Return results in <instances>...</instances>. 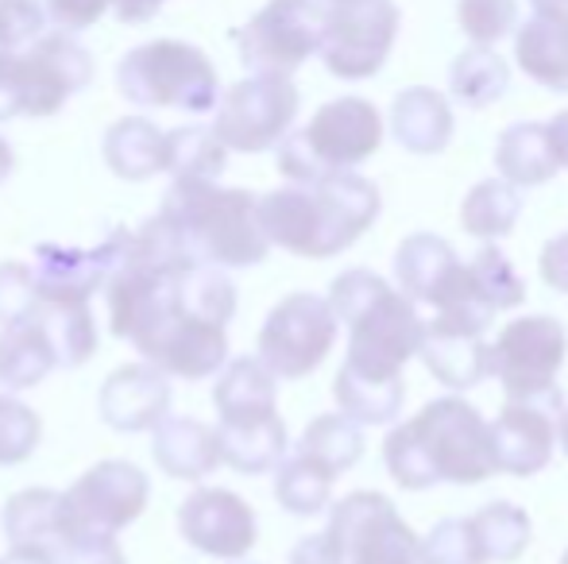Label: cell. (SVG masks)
I'll return each instance as SVG.
<instances>
[{"mask_svg":"<svg viewBox=\"0 0 568 564\" xmlns=\"http://www.w3.org/2000/svg\"><path fill=\"white\" fill-rule=\"evenodd\" d=\"M298 90L291 78L252 74L225 90V98L213 109V136L240 155H260L278 147V140L291 132L298 116Z\"/></svg>","mask_w":568,"mask_h":564,"instance_id":"cell-8","label":"cell"},{"mask_svg":"<svg viewBox=\"0 0 568 564\" xmlns=\"http://www.w3.org/2000/svg\"><path fill=\"white\" fill-rule=\"evenodd\" d=\"M232 564H240V561H232Z\"/></svg>","mask_w":568,"mask_h":564,"instance_id":"cell-58","label":"cell"},{"mask_svg":"<svg viewBox=\"0 0 568 564\" xmlns=\"http://www.w3.org/2000/svg\"><path fill=\"white\" fill-rule=\"evenodd\" d=\"M561 414H565L561 391H549L541 399H507L503 414L487 425L495 472L538 475L549 464V457H554Z\"/></svg>","mask_w":568,"mask_h":564,"instance_id":"cell-17","label":"cell"},{"mask_svg":"<svg viewBox=\"0 0 568 564\" xmlns=\"http://www.w3.org/2000/svg\"><path fill=\"white\" fill-rule=\"evenodd\" d=\"M510 85V66L491 51V47H468L464 54H456L449 66V90L460 105L468 109H487L507 93Z\"/></svg>","mask_w":568,"mask_h":564,"instance_id":"cell-35","label":"cell"},{"mask_svg":"<svg viewBox=\"0 0 568 564\" xmlns=\"http://www.w3.org/2000/svg\"><path fill=\"white\" fill-rule=\"evenodd\" d=\"M116 90L140 109H179L202 116L217 109L221 78L202 47L182 39H155L120 59Z\"/></svg>","mask_w":568,"mask_h":564,"instance_id":"cell-6","label":"cell"},{"mask_svg":"<svg viewBox=\"0 0 568 564\" xmlns=\"http://www.w3.org/2000/svg\"><path fill=\"white\" fill-rule=\"evenodd\" d=\"M379 189L356 171H337L310 186H283L260 197V225L275 248L302 259L348 252L379 217Z\"/></svg>","mask_w":568,"mask_h":564,"instance_id":"cell-1","label":"cell"},{"mask_svg":"<svg viewBox=\"0 0 568 564\" xmlns=\"http://www.w3.org/2000/svg\"><path fill=\"white\" fill-rule=\"evenodd\" d=\"M39 306L36 275L28 264H0V325L31 317Z\"/></svg>","mask_w":568,"mask_h":564,"instance_id":"cell-44","label":"cell"},{"mask_svg":"<svg viewBox=\"0 0 568 564\" xmlns=\"http://www.w3.org/2000/svg\"><path fill=\"white\" fill-rule=\"evenodd\" d=\"M39 329L47 332L59 368H82L98 352V321L90 301H39L36 314Z\"/></svg>","mask_w":568,"mask_h":564,"instance_id":"cell-31","label":"cell"},{"mask_svg":"<svg viewBox=\"0 0 568 564\" xmlns=\"http://www.w3.org/2000/svg\"><path fill=\"white\" fill-rule=\"evenodd\" d=\"M538 271H541V279H546L549 290L568 294V233L554 236V240L541 248Z\"/></svg>","mask_w":568,"mask_h":564,"instance_id":"cell-47","label":"cell"},{"mask_svg":"<svg viewBox=\"0 0 568 564\" xmlns=\"http://www.w3.org/2000/svg\"><path fill=\"white\" fill-rule=\"evenodd\" d=\"M298 452L314 457L317 464H325L333 475H341L364 457V433H359V425L352 422V418L322 414L306 425V433H302V441H298Z\"/></svg>","mask_w":568,"mask_h":564,"instance_id":"cell-39","label":"cell"},{"mask_svg":"<svg viewBox=\"0 0 568 564\" xmlns=\"http://www.w3.org/2000/svg\"><path fill=\"white\" fill-rule=\"evenodd\" d=\"M495 166L499 174L510 182V186H541L549 182L561 163H557V151H554V140H549V129L546 124H510L507 132L499 136V147H495Z\"/></svg>","mask_w":568,"mask_h":564,"instance_id":"cell-30","label":"cell"},{"mask_svg":"<svg viewBox=\"0 0 568 564\" xmlns=\"http://www.w3.org/2000/svg\"><path fill=\"white\" fill-rule=\"evenodd\" d=\"M229 325L202 317L186 306L166 309L163 317L148 321L132 337V345L143 352L151 368H159L166 379H210L229 363Z\"/></svg>","mask_w":568,"mask_h":564,"instance_id":"cell-11","label":"cell"},{"mask_svg":"<svg viewBox=\"0 0 568 564\" xmlns=\"http://www.w3.org/2000/svg\"><path fill=\"white\" fill-rule=\"evenodd\" d=\"M329 4H344V0H329Z\"/></svg>","mask_w":568,"mask_h":564,"instance_id":"cell-57","label":"cell"},{"mask_svg":"<svg viewBox=\"0 0 568 564\" xmlns=\"http://www.w3.org/2000/svg\"><path fill=\"white\" fill-rule=\"evenodd\" d=\"M101 155H105V166L116 178L148 182L155 174H163L166 132H159V124H151L148 116H124L105 132Z\"/></svg>","mask_w":568,"mask_h":564,"instance_id":"cell-28","label":"cell"},{"mask_svg":"<svg viewBox=\"0 0 568 564\" xmlns=\"http://www.w3.org/2000/svg\"><path fill=\"white\" fill-rule=\"evenodd\" d=\"M568 352V332L557 317H518L491 345V376H499L507 399H541L557 391V371Z\"/></svg>","mask_w":568,"mask_h":564,"instance_id":"cell-14","label":"cell"},{"mask_svg":"<svg viewBox=\"0 0 568 564\" xmlns=\"http://www.w3.org/2000/svg\"><path fill=\"white\" fill-rule=\"evenodd\" d=\"M39 437H43V422L36 410L0 391V468L23 464L39 449Z\"/></svg>","mask_w":568,"mask_h":564,"instance_id":"cell-40","label":"cell"},{"mask_svg":"<svg viewBox=\"0 0 568 564\" xmlns=\"http://www.w3.org/2000/svg\"><path fill=\"white\" fill-rule=\"evenodd\" d=\"M59 368L54 348L36 317L0 325V391H28Z\"/></svg>","mask_w":568,"mask_h":564,"instance_id":"cell-29","label":"cell"},{"mask_svg":"<svg viewBox=\"0 0 568 564\" xmlns=\"http://www.w3.org/2000/svg\"><path fill=\"white\" fill-rule=\"evenodd\" d=\"M329 537L341 564H422L418 534L398 519L395 503L379 491H356L333 506Z\"/></svg>","mask_w":568,"mask_h":564,"instance_id":"cell-12","label":"cell"},{"mask_svg":"<svg viewBox=\"0 0 568 564\" xmlns=\"http://www.w3.org/2000/svg\"><path fill=\"white\" fill-rule=\"evenodd\" d=\"M341 325H348V360L344 368L372 379L403 376L406 363L418 356L422 317L406 294L390 290L375 271H344L333 279L329 298Z\"/></svg>","mask_w":568,"mask_h":564,"instance_id":"cell-4","label":"cell"},{"mask_svg":"<svg viewBox=\"0 0 568 564\" xmlns=\"http://www.w3.org/2000/svg\"><path fill=\"white\" fill-rule=\"evenodd\" d=\"M291 564H341V553H337V545H333L329 530L302 537V542L294 545V553H291Z\"/></svg>","mask_w":568,"mask_h":564,"instance_id":"cell-48","label":"cell"},{"mask_svg":"<svg viewBox=\"0 0 568 564\" xmlns=\"http://www.w3.org/2000/svg\"><path fill=\"white\" fill-rule=\"evenodd\" d=\"M128 233H113L98 248H62V244H39L36 248V290L39 301H90L105 290Z\"/></svg>","mask_w":568,"mask_h":564,"instance_id":"cell-19","label":"cell"},{"mask_svg":"<svg viewBox=\"0 0 568 564\" xmlns=\"http://www.w3.org/2000/svg\"><path fill=\"white\" fill-rule=\"evenodd\" d=\"M12 166H16V151H12V143L0 136V182H4L8 174H12Z\"/></svg>","mask_w":568,"mask_h":564,"instance_id":"cell-53","label":"cell"},{"mask_svg":"<svg viewBox=\"0 0 568 564\" xmlns=\"http://www.w3.org/2000/svg\"><path fill=\"white\" fill-rule=\"evenodd\" d=\"M546 129H549V140H554L557 163L568 166V109H565V113H557L554 124H546Z\"/></svg>","mask_w":568,"mask_h":564,"instance_id":"cell-51","label":"cell"},{"mask_svg":"<svg viewBox=\"0 0 568 564\" xmlns=\"http://www.w3.org/2000/svg\"><path fill=\"white\" fill-rule=\"evenodd\" d=\"M471 530L479 537V550H484L487 564H510L526 553L534 537L530 514L523 506L507 503V499H495L484 511L471 514Z\"/></svg>","mask_w":568,"mask_h":564,"instance_id":"cell-37","label":"cell"},{"mask_svg":"<svg viewBox=\"0 0 568 564\" xmlns=\"http://www.w3.org/2000/svg\"><path fill=\"white\" fill-rule=\"evenodd\" d=\"M395 279L414 306L445 309L464 298V264L434 233H414L395 252Z\"/></svg>","mask_w":568,"mask_h":564,"instance_id":"cell-21","label":"cell"},{"mask_svg":"<svg viewBox=\"0 0 568 564\" xmlns=\"http://www.w3.org/2000/svg\"><path fill=\"white\" fill-rule=\"evenodd\" d=\"M155 221L182 256L221 271L255 267L271 252L260 225V197L247 189L217 186L210 178H174Z\"/></svg>","mask_w":568,"mask_h":564,"instance_id":"cell-3","label":"cell"},{"mask_svg":"<svg viewBox=\"0 0 568 564\" xmlns=\"http://www.w3.org/2000/svg\"><path fill=\"white\" fill-rule=\"evenodd\" d=\"M221 464L236 468L240 475L275 472L286 457V425L283 418H252V422H217Z\"/></svg>","mask_w":568,"mask_h":564,"instance_id":"cell-27","label":"cell"},{"mask_svg":"<svg viewBox=\"0 0 568 564\" xmlns=\"http://www.w3.org/2000/svg\"><path fill=\"white\" fill-rule=\"evenodd\" d=\"M275 499L283 503V511L298 514V519H314L329 506V495H333V483L337 475L329 472L325 464H317L314 457L306 452H294L291 460L275 468Z\"/></svg>","mask_w":568,"mask_h":564,"instance_id":"cell-36","label":"cell"},{"mask_svg":"<svg viewBox=\"0 0 568 564\" xmlns=\"http://www.w3.org/2000/svg\"><path fill=\"white\" fill-rule=\"evenodd\" d=\"M523 217V194L518 186H510L507 178H487L479 186H471V194L464 197L460 225L464 233L479 236V240H499Z\"/></svg>","mask_w":568,"mask_h":564,"instance_id":"cell-34","label":"cell"},{"mask_svg":"<svg viewBox=\"0 0 568 564\" xmlns=\"http://www.w3.org/2000/svg\"><path fill=\"white\" fill-rule=\"evenodd\" d=\"M93 82V59L70 31H43L36 43L16 51L20 116H54L70 98Z\"/></svg>","mask_w":568,"mask_h":564,"instance_id":"cell-13","label":"cell"},{"mask_svg":"<svg viewBox=\"0 0 568 564\" xmlns=\"http://www.w3.org/2000/svg\"><path fill=\"white\" fill-rule=\"evenodd\" d=\"M0 526H4V537L12 550H39L54 557L67 545V537L74 534L67 491H51V488L16 491L4 503Z\"/></svg>","mask_w":568,"mask_h":564,"instance_id":"cell-22","label":"cell"},{"mask_svg":"<svg viewBox=\"0 0 568 564\" xmlns=\"http://www.w3.org/2000/svg\"><path fill=\"white\" fill-rule=\"evenodd\" d=\"M47 28V8L39 0H0V51H23Z\"/></svg>","mask_w":568,"mask_h":564,"instance_id":"cell-43","label":"cell"},{"mask_svg":"<svg viewBox=\"0 0 568 564\" xmlns=\"http://www.w3.org/2000/svg\"><path fill=\"white\" fill-rule=\"evenodd\" d=\"M561 564H568V550H565V557H561Z\"/></svg>","mask_w":568,"mask_h":564,"instance_id":"cell-56","label":"cell"},{"mask_svg":"<svg viewBox=\"0 0 568 564\" xmlns=\"http://www.w3.org/2000/svg\"><path fill=\"white\" fill-rule=\"evenodd\" d=\"M398 39V4L395 0H344L325 12L322 54L325 70L344 82L375 78L390 59Z\"/></svg>","mask_w":568,"mask_h":564,"instance_id":"cell-9","label":"cell"},{"mask_svg":"<svg viewBox=\"0 0 568 564\" xmlns=\"http://www.w3.org/2000/svg\"><path fill=\"white\" fill-rule=\"evenodd\" d=\"M325 8L317 0H267L236 31L240 62L252 74L291 78L310 54H317Z\"/></svg>","mask_w":568,"mask_h":564,"instance_id":"cell-10","label":"cell"},{"mask_svg":"<svg viewBox=\"0 0 568 564\" xmlns=\"http://www.w3.org/2000/svg\"><path fill=\"white\" fill-rule=\"evenodd\" d=\"M341 321L317 294H286L260 329V363L275 379H306L337 345Z\"/></svg>","mask_w":568,"mask_h":564,"instance_id":"cell-7","label":"cell"},{"mask_svg":"<svg viewBox=\"0 0 568 564\" xmlns=\"http://www.w3.org/2000/svg\"><path fill=\"white\" fill-rule=\"evenodd\" d=\"M453 109L445 93L429 85L403 90L390 105V136L414 155H437L453 143Z\"/></svg>","mask_w":568,"mask_h":564,"instance_id":"cell-24","label":"cell"},{"mask_svg":"<svg viewBox=\"0 0 568 564\" xmlns=\"http://www.w3.org/2000/svg\"><path fill=\"white\" fill-rule=\"evenodd\" d=\"M109 4L113 0H47V20L54 23L59 31H85V28H93V23L101 20V16L109 12Z\"/></svg>","mask_w":568,"mask_h":564,"instance_id":"cell-46","label":"cell"},{"mask_svg":"<svg viewBox=\"0 0 568 564\" xmlns=\"http://www.w3.org/2000/svg\"><path fill=\"white\" fill-rule=\"evenodd\" d=\"M383 464L406 491H426L434 483H484L495 475L491 433L471 402L437 399L414 422L390 429L383 441Z\"/></svg>","mask_w":568,"mask_h":564,"instance_id":"cell-2","label":"cell"},{"mask_svg":"<svg viewBox=\"0 0 568 564\" xmlns=\"http://www.w3.org/2000/svg\"><path fill=\"white\" fill-rule=\"evenodd\" d=\"M179 530L197 553L217 561H240L252 553L260 526L255 511L229 488H197L182 499Z\"/></svg>","mask_w":568,"mask_h":564,"instance_id":"cell-18","label":"cell"},{"mask_svg":"<svg viewBox=\"0 0 568 564\" xmlns=\"http://www.w3.org/2000/svg\"><path fill=\"white\" fill-rule=\"evenodd\" d=\"M422 564H487L471 519H445L418 542Z\"/></svg>","mask_w":568,"mask_h":564,"instance_id":"cell-41","label":"cell"},{"mask_svg":"<svg viewBox=\"0 0 568 564\" xmlns=\"http://www.w3.org/2000/svg\"><path fill=\"white\" fill-rule=\"evenodd\" d=\"M20 116V85H16V51H0V121Z\"/></svg>","mask_w":568,"mask_h":564,"instance_id":"cell-49","label":"cell"},{"mask_svg":"<svg viewBox=\"0 0 568 564\" xmlns=\"http://www.w3.org/2000/svg\"><path fill=\"white\" fill-rule=\"evenodd\" d=\"M148 499V475L128 460H101L67 491L74 530H90V534H120L140 519Z\"/></svg>","mask_w":568,"mask_h":564,"instance_id":"cell-16","label":"cell"},{"mask_svg":"<svg viewBox=\"0 0 568 564\" xmlns=\"http://www.w3.org/2000/svg\"><path fill=\"white\" fill-rule=\"evenodd\" d=\"M456 20H460V31L471 43L491 47L515 31L518 4L515 0H460L456 4Z\"/></svg>","mask_w":568,"mask_h":564,"instance_id":"cell-42","label":"cell"},{"mask_svg":"<svg viewBox=\"0 0 568 564\" xmlns=\"http://www.w3.org/2000/svg\"><path fill=\"white\" fill-rule=\"evenodd\" d=\"M0 564H54V557L39 550H8V557Z\"/></svg>","mask_w":568,"mask_h":564,"instance_id":"cell-52","label":"cell"},{"mask_svg":"<svg viewBox=\"0 0 568 564\" xmlns=\"http://www.w3.org/2000/svg\"><path fill=\"white\" fill-rule=\"evenodd\" d=\"M557 444H561L568 457V414H561V422H557Z\"/></svg>","mask_w":568,"mask_h":564,"instance_id":"cell-55","label":"cell"},{"mask_svg":"<svg viewBox=\"0 0 568 564\" xmlns=\"http://www.w3.org/2000/svg\"><path fill=\"white\" fill-rule=\"evenodd\" d=\"M229 163V147L213 136V129L205 124H186V129L166 132V158L163 171L174 178H210L217 182V174Z\"/></svg>","mask_w":568,"mask_h":564,"instance_id":"cell-38","label":"cell"},{"mask_svg":"<svg viewBox=\"0 0 568 564\" xmlns=\"http://www.w3.org/2000/svg\"><path fill=\"white\" fill-rule=\"evenodd\" d=\"M523 74L554 93H568V12H534L515 35Z\"/></svg>","mask_w":568,"mask_h":564,"instance_id":"cell-25","label":"cell"},{"mask_svg":"<svg viewBox=\"0 0 568 564\" xmlns=\"http://www.w3.org/2000/svg\"><path fill=\"white\" fill-rule=\"evenodd\" d=\"M98 414L116 433H151L171 414V383L148 360L124 363L101 383Z\"/></svg>","mask_w":568,"mask_h":564,"instance_id":"cell-20","label":"cell"},{"mask_svg":"<svg viewBox=\"0 0 568 564\" xmlns=\"http://www.w3.org/2000/svg\"><path fill=\"white\" fill-rule=\"evenodd\" d=\"M54 564H128L124 550H120L116 534H90V530H74L67 537Z\"/></svg>","mask_w":568,"mask_h":564,"instance_id":"cell-45","label":"cell"},{"mask_svg":"<svg viewBox=\"0 0 568 564\" xmlns=\"http://www.w3.org/2000/svg\"><path fill=\"white\" fill-rule=\"evenodd\" d=\"M163 4H166V0H113L116 16L124 23H148Z\"/></svg>","mask_w":568,"mask_h":564,"instance_id":"cell-50","label":"cell"},{"mask_svg":"<svg viewBox=\"0 0 568 564\" xmlns=\"http://www.w3.org/2000/svg\"><path fill=\"white\" fill-rule=\"evenodd\" d=\"M383 143V116L364 98H337L314 113L302 132L278 140V171L298 186L352 171L372 158Z\"/></svg>","mask_w":568,"mask_h":564,"instance_id":"cell-5","label":"cell"},{"mask_svg":"<svg viewBox=\"0 0 568 564\" xmlns=\"http://www.w3.org/2000/svg\"><path fill=\"white\" fill-rule=\"evenodd\" d=\"M534 12H568V0H530Z\"/></svg>","mask_w":568,"mask_h":564,"instance_id":"cell-54","label":"cell"},{"mask_svg":"<svg viewBox=\"0 0 568 564\" xmlns=\"http://www.w3.org/2000/svg\"><path fill=\"white\" fill-rule=\"evenodd\" d=\"M151 433H155L151 457H155L159 472L171 475V480L197 483L221 468L217 425H205V422H197V418L166 414Z\"/></svg>","mask_w":568,"mask_h":564,"instance_id":"cell-23","label":"cell"},{"mask_svg":"<svg viewBox=\"0 0 568 564\" xmlns=\"http://www.w3.org/2000/svg\"><path fill=\"white\" fill-rule=\"evenodd\" d=\"M523 298H526V286L499 248H479L476 256H471V264H464V298L460 301H476V306H484L487 314L499 317V314H507V309L523 306Z\"/></svg>","mask_w":568,"mask_h":564,"instance_id":"cell-33","label":"cell"},{"mask_svg":"<svg viewBox=\"0 0 568 564\" xmlns=\"http://www.w3.org/2000/svg\"><path fill=\"white\" fill-rule=\"evenodd\" d=\"M491 321L495 314H487L476 301H456V306L437 309L434 321L422 329L418 345L422 363L434 371L437 383L468 391L491 376V345L484 340Z\"/></svg>","mask_w":568,"mask_h":564,"instance_id":"cell-15","label":"cell"},{"mask_svg":"<svg viewBox=\"0 0 568 564\" xmlns=\"http://www.w3.org/2000/svg\"><path fill=\"white\" fill-rule=\"evenodd\" d=\"M333 394H337L341 414L352 418L356 425H387V422H395L398 410H403L406 383H403V376L372 379L352 368H341L337 383H333Z\"/></svg>","mask_w":568,"mask_h":564,"instance_id":"cell-32","label":"cell"},{"mask_svg":"<svg viewBox=\"0 0 568 564\" xmlns=\"http://www.w3.org/2000/svg\"><path fill=\"white\" fill-rule=\"evenodd\" d=\"M278 383L260 356H240L217 371V387H213V407H217L221 422H252V418L275 414Z\"/></svg>","mask_w":568,"mask_h":564,"instance_id":"cell-26","label":"cell"}]
</instances>
